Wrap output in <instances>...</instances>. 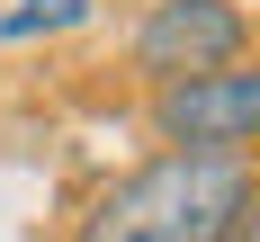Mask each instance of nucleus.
<instances>
[{"label":"nucleus","instance_id":"nucleus-1","mask_svg":"<svg viewBox=\"0 0 260 242\" xmlns=\"http://www.w3.org/2000/svg\"><path fill=\"white\" fill-rule=\"evenodd\" d=\"M251 197L242 153H161L81 215V242H234Z\"/></svg>","mask_w":260,"mask_h":242},{"label":"nucleus","instance_id":"nucleus-3","mask_svg":"<svg viewBox=\"0 0 260 242\" xmlns=\"http://www.w3.org/2000/svg\"><path fill=\"white\" fill-rule=\"evenodd\" d=\"M153 126L171 153H242L260 144V72H207L153 90Z\"/></svg>","mask_w":260,"mask_h":242},{"label":"nucleus","instance_id":"nucleus-4","mask_svg":"<svg viewBox=\"0 0 260 242\" xmlns=\"http://www.w3.org/2000/svg\"><path fill=\"white\" fill-rule=\"evenodd\" d=\"M90 18V0H27V9H9V18H0V36H36V27H81Z\"/></svg>","mask_w":260,"mask_h":242},{"label":"nucleus","instance_id":"nucleus-2","mask_svg":"<svg viewBox=\"0 0 260 242\" xmlns=\"http://www.w3.org/2000/svg\"><path fill=\"white\" fill-rule=\"evenodd\" d=\"M242 45H251V18H242L234 0H153L144 27H135V72H153L171 90V81L234 72Z\"/></svg>","mask_w":260,"mask_h":242}]
</instances>
